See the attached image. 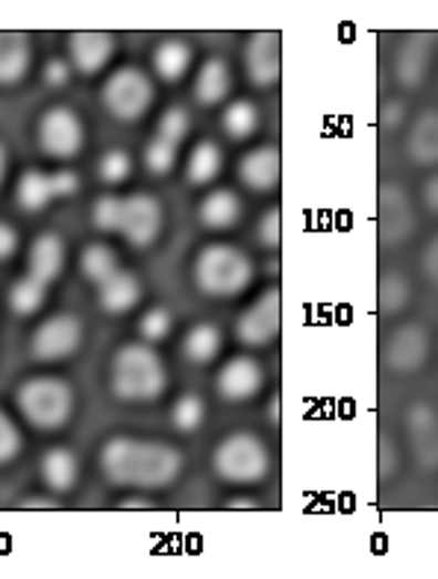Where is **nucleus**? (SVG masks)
I'll return each mask as SVG.
<instances>
[{
	"label": "nucleus",
	"mask_w": 438,
	"mask_h": 579,
	"mask_svg": "<svg viewBox=\"0 0 438 579\" xmlns=\"http://www.w3.org/2000/svg\"><path fill=\"white\" fill-rule=\"evenodd\" d=\"M257 239L265 245V248H277L280 245V209L271 206L265 215H262V221L257 227Z\"/></svg>",
	"instance_id": "37998d69"
},
{
	"label": "nucleus",
	"mask_w": 438,
	"mask_h": 579,
	"mask_svg": "<svg viewBox=\"0 0 438 579\" xmlns=\"http://www.w3.org/2000/svg\"><path fill=\"white\" fill-rule=\"evenodd\" d=\"M280 335V291H265L248 312L236 321V339L244 348H265Z\"/></svg>",
	"instance_id": "f8f14e48"
},
{
	"label": "nucleus",
	"mask_w": 438,
	"mask_h": 579,
	"mask_svg": "<svg viewBox=\"0 0 438 579\" xmlns=\"http://www.w3.org/2000/svg\"><path fill=\"white\" fill-rule=\"evenodd\" d=\"M430 359V330L421 324L397 327L383 344V362L395 374H415Z\"/></svg>",
	"instance_id": "9d476101"
},
{
	"label": "nucleus",
	"mask_w": 438,
	"mask_h": 579,
	"mask_svg": "<svg viewBox=\"0 0 438 579\" xmlns=\"http://www.w3.org/2000/svg\"><path fill=\"white\" fill-rule=\"evenodd\" d=\"M377 213H379V241L386 248L404 245L413 239L415 227H418V215H415L413 197L404 186L397 183H383L377 197Z\"/></svg>",
	"instance_id": "6e6552de"
},
{
	"label": "nucleus",
	"mask_w": 438,
	"mask_h": 579,
	"mask_svg": "<svg viewBox=\"0 0 438 579\" xmlns=\"http://www.w3.org/2000/svg\"><path fill=\"white\" fill-rule=\"evenodd\" d=\"M145 165L150 174L156 177H165L168 170L177 165V147L163 142V138H154V142H147L145 147Z\"/></svg>",
	"instance_id": "4c0bfd02"
},
{
	"label": "nucleus",
	"mask_w": 438,
	"mask_h": 579,
	"mask_svg": "<svg viewBox=\"0 0 438 579\" xmlns=\"http://www.w3.org/2000/svg\"><path fill=\"white\" fill-rule=\"evenodd\" d=\"M191 130V115L182 106H171L163 112V118L156 124V138H163L168 145L180 147Z\"/></svg>",
	"instance_id": "f704fd0d"
},
{
	"label": "nucleus",
	"mask_w": 438,
	"mask_h": 579,
	"mask_svg": "<svg viewBox=\"0 0 438 579\" xmlns=\"http://www.w3.org/2000/svg\"><path fill=\"white\" fill-rule=\"evenodd\" d=\"M182 453L165 442H136L133 462H129V486L138 492H156L171 486L180 477Z\"/></svg>",
	"instance_id": "423d86ee"
},
{
	"label": "nucleus",
	"mask_w": 438,
	"mask_h": 579,
	"mask_svg": "<svg viewBox=\"0 0 438 579\" xmlns=\"http://www.w3.org/2000/svg\"><path fill=\"white\" fill-rule=\"evenodd\" d=\"M195 282L209 298H236L253 282V262L232 245H207L195 259Z\"/></svg>",
	"instance_id": "7ed1b4c3"
},
{
	"label": "nucleus",
	"mask_w": 438,
	"mask_h": 579,
	"mask_svg": "<svg viewBox=\"0 0 438 579\" xmlns=\"http://www.w3.org/2000/svg\"><path fill=\"white\" fill-rule=\"evenodd\" d=\"M171 327H174V318L165 307L147 309L145 316H142V321H138V332H142L147 341H163L165 335L171 332Z\"/></svg>",
	"instance_id": "58836bf2"
},
{
	"label": "nucleus",
	"mask_w": 438,
	"mask_h": 579,
	"mask_svg": "<svg viewBox=\"0 0 438 579\" xmlns=\"http://www.w3.org/2000/svg\"><path fill=\"white\" fill-rule=\"evenodd\" d=\"M112 394L124 403H150L168 389V371L150 344L133 341L112 356Z\"/></svg>",
	"instance_id": "f257e3e1"
},
{
	"label": "nucleus",
	"mask_w": 438,
	"mask_h": 579,
	"mask_svg": "<svg viewBox=\"0 0 438 579\" xmlns=\"http://www.w3.org/2000/svg\"><path fill=\"white\" fill-rule=\"evenodd\" d=\"M198 218L207 230H230L232 224L241 218V200L230 188H216L209 192L198 206Z\"/></svg>",
	"instance_id": "a878e982"
},
{
	"label": "nucleus",
	"mask_w": 438,
	"mask_h": 579,
	"mask_svg": "<svg viewBox=\"0 0 438 579\" xmlns=\"http://www.w3.org/2000/svg\"><path fill=\"white\" fill-rule=\"evenodd\" d=\"M15 403L35 430H62L74 415V389L60 376H30L18 385Z\"/></svg>",
	"instance_id": "f03ea898"
},
{
	"label": "nucleus",
	"mask_w": 438,
	"mask_h": 579,
	"mask_svg": "<svg viewBox=\"0 0 438 579\" xmlns=\"http://www.w3.org/2000/svg\"><path fill=\"white\" fill-rule=\"evenodd\" d=\"M163 232V204L154 195H129L124 197V221H121V236L133 248H150Z\"/></svg>",
	"instance_id": "9b49d317"
},
{
	"label": "nucleus",
	"mask_w": 438,
	"mask_h": 579,
	"mask_svg": "<svg viewBox=\"0 0 438 579\" xmlns=\"http://www.w3.org/2000/svg\"><path fill=\"white\" fill-rule=\"evenodd\" d=\"M27 268H30L27 277H33L44 286L60 280L62 268H65V241H62V236H56V232L35 236L30 254H27Z\"/></svg>",
	"instance_id": "a211bd4d"
},
{
	"label": "nucleus",
	"mask_w": 438,
	"mask_h": 579,
	"mask_svg": "<svg viewBox=\"0 0 438 579\" xmlns=\"http://www.w3.org/2000/svg\"><path fill=\"white\" fill-rule=\"evenodd\" d=\"M86 130L83 121L69 106H53L39 118V147L53 159H74L83 154Z\"/></svg>",
	"instance_id": "0eeeda50"
},
{
	"label": "nucleus",
	"mask_w": 438,
	"mask_h": 579,
	"mask_svg": "<svg viewBox=\"0 0 438 579\" xmlns=\"http://www.w3.org/2000/svg\"><path fill=\"white\" fill-rule=\"evenodd\" d=\"M44 300H48V286L33 277H24V280H18L12 289H9V309H12V316L27 318L35 316L39 309L44 307Z\"/></svg>",
	"instance_id": "2f4dec72"
},
{
	"label": "nucleus",
	"mask_w": 438,
	"mask_h": 579,
	"mask_svg": "<svg viewBox=\"0 0 438 579\" xmlns=\"http://www.w3.org/2000/svg\"><path fill=\"white\" fill-rule=\"evenodd\" d=\"M406 121V101H400V97H388L386 103H383V110H379V124H383V130L386 133H395V130L404 127Z\"/></svg>",
	"instance_id": "79ce46f5"
},
{
	"label": "nucleus",
	"mask_w": 438,
	"mask_h": 579,
	"mask_svg": "<svg viewBox=\"0 0 438 579\" xmlns=\"http://www.w3.org/2000/svg\"><path fill=\"white\" fill-rule=\"evenodd\" d=\"M212 468L223 483L236 486H253L262 483L271 471V456H268L265 442L259 435L239 430V433L223 435L212 453Z\"/></svg>",
	"instance_id": "20e7f679"
},
{
	"label": "nucleus",
	"mask_w": 438,
	"mask_h": 579,
	"mask_svg": "<svg viewBox=\"0 0 438 579\" xmlns=\"http://www.w3.org/2000/svg\"><path fill=\"white\" fill-rule=\"evenodd\" d=\"M223 168V151L216 142H200L189 156V165H186V183L195 188L209 186L212 179L221 174Z\"/></svg>",
	"instance_id": "cd10ccee"
},
{
	"label": "nucleus",
	"mask_w": 438,
	"mask_h": 579,
	"mask_svg": "<svg viewBox=\"0 0 438 579\" xmlns=\"http://www.w3.org/2000/svg\"><path fill=\"white\" fill-rule=\"evenodd\" d=\"M24 442H21V433L18 426L12 424V417L0 410V465H9L21 453Z\"/></svg>",
	"instance_id": "ea45409f"
},
{
	"label": "nucleus",
	"mask_w": 438,
	"mask_h": 579,
	"mask_svg": "<svg viewBox=\"0 0 438 579\" xmlns=\"http://www.w3.org/2000/svg\"><path fill=\"white\" fill-rule=\"evenodd\" d=\"M406 154L421 168H436L438 165V110L421 112L409 127L406 136Z\"/></svg>",
	"instance_id": "4be33fe9"
},
{
	"label": "nucleus",
	"mask_w": 438,
	"mask_h": 579,
	"mask_svg": "<svg viewBox=\"0 0 438 579\" xmlns=\"http://www.w3.org/2000/svg\"><path fill=\"white\" fill-rule=\"evenodd\" d=\"M21 506L24 509H56L60 503L53 500V497H27V500H21Z\"/></svg>",
	"instance_id": "09e8293b"
},
{
	"label": "nucleus",
	"mask_w": 438,
	"mask_h": 579,
	"mask_svg": "<svg viewBox=\"0 0 438 579\" xmlns=\"http://www.w3.org/2000/svg\"><path fill=\"white\" fill-rule=\"evenodd\" d=\"M268 417H271V424H277V397L271 401V406H268Z\"/></svg>",
	"instance_id": "864d4df0"
},
{
	"label": "nucleus",
	"mask_w": 438,
	"mask_h": 579,
	"mask_svg": "<svg viewBox=\"0 0 438 579\" xmlns=\"http://www.w3.org/2000/svg\"><path fill=\"white\" fill-rule=\"evenodd\" d=\"M3 179H7V145L0 142V186H3Z\"/></svg>",
	"instance_id": "603ef678"
},
{
	"label": "nucleus",
	"mask_w": 438,
	"mask_h": 579,
	"mask_svg": "<svg viewBox=\"0 0 438 579\" xmlns=\"http://www.w3.org/2000/svg\"><path fill=\"white\" fill-rule=\"evenodd\" d=\"M112 53H115V35L104 30H80L71 33L69 56L71 65L83 74V77H95L109 65Z\"/></svg>",
	"instance_id": "2eb2a0df"
},
{
	"label": "nucleus",
	"mask_w": 438,
	"mask_h": 579,
	"mask_svg": "<svg viewBox=\"0 0 438 579\" xmlns=\"http://www.w3.org/2000/svg\"><path fill=\"white\" fill-rule=\"evenodd\" d=\"M18 250V232L12 224L0 221V262H7L9 256Z\"/></svg>",
	"instance_id": "49530a36"
},
{
	"label": "nucleus",
	"mask_w": 438,
	"mask_h": 579,
	"mask_svg": "<svg viewBox=\"0 0 438 579\" xmlns=\"http://www.w3.org/2000/svg\"><path fill=\"white\" fill-rule=\"evenodd\" d=\"M97 174L104 179L106 186H121L124 179L133 174V159L124 147H112L101 156V163H97Z\"/></svg>",
	"instance_id": "c9c22d12"
},
{
	"label": "nucleus",
	"mask_w": 438,
	"mask_h": 579,
	"mask_svg": "<svg viewBox=\"0 0 438 579\" xmlns=\"http://www.w3.org/2000/svg\"><path fill=\"white\" fill-rule=\"evenodd\" d=\"M221 127L232 142H244V138H250L257 133L259 110L250 101H232L230 106L223 110Z\"/></svg>",
	"instance_id": "7c9ffc66"
},
{
	"label": "nucleus",
	"mask_w": 438,
	"mask_h": 579,
	"mask_svg": "<svg viewBox=\"0 0 438 579\" xmlns=\"http://www.w3.org/2000/svg\"><path fill=\"white\" fill-rule=\"evenodd\" d=\"M154 69L156 77L165 83H177L186 77V71L191 69V44L182 39H165L154 51Z\"/></svg>",
	"instance_id": "bb28decb"
},
{
	"label": "nucleus",
	"mask_w": 438,
	"mask_h": 579,
	"mask_svg": "<svg viewBox=\"0 0 438 579\" xmlns=\"http://www.w3.org/2000/svg\"><path fill=\"white\" fill-rule=\"evenodd\" d=\"M80 344H83V321L71 312H60L39 324L30 341V353L35 362H56L74 356Z\"/></svg>",
	"instance_id": "1a4fd4ad"
},
{
	"label": "nucleus",
	"mask_w": 438,
	"mask_h": 579,
	"mask_svg": "<svg viewBox=\"0 0 438 579\" xmlns=\"http://www.w3.org/2000/svg\"><path fill=\"white\" fill-rule=\"evenodd\" d=\"M232 89V74L230 65L221 60V56H209L198 71V80H195V101L200 106H218L230 97Z\"/></svg>",
	"instance_id": "5701e85b"
},
{
	"label": "nucleus",
	"mask_w": 438,
	"mask_h": 579,
	"mask_svg": "<svg viewBox=\"0 0 438 579\" xmlns=\"http://www.w3.org/2000/svg\"><path fill=\"white\" fill-rule=\"evenodd\" d=\"M42 80H44V85H51V89H62V85L71 80V62L62 60V56H56V60H48V65H44V71H42Z\"/></svg>",
	"instance_id": "c03bdc74"
},
{
	"label": "nucleus",
	"mask_w": 438,
	"mask_h": 579,
	"mask_svg": "<svg viewBox=\"0 0 438 579\" xmlns=\"http://www.w3.org/2000/svg\"><path fill=\"white\" fill-rule=\"evenodd\" d=\"M377 456H379V477L392 479L400 474L404 459H400V447H397V442L392 438V435H383V438H379Z\"/></svg>",
	"instance_id": "a19ab883"
},
{
	"label": "nucleus",
	"mask_w": 438,
	"mask_h": 579,
	"mask_svg": "<svg viewBox=\"0 0 438 579\" xmlns=\"http://www.w3.org/2000/svg\"><path fill=\"white\" fill-rule=\"evenodd\" d=\"M204 421H207V403L200 401L198 394H182L180 401L174 403L171 424L180 433H195Z\"/></svg>",
	"instance_id": "72a5a7b5"
},
{
	"label": "nucleus",
	"mask_w": 438,
	"mask_h": 579,
	"mask_svg": "<svg viewBox=\"0 0 438 579\" xmlns=\"http://www.w3.org/2000/svg\"><path fill=\"white\" fill-rule=\"evenodd\" d=\"M244 69H248L250 83L259 89H268L280 80V35L274 30L250 35L244 48Z\"/></svg>",
	"instance_id": "f3484780"
},
{
	"label": "nucleus",
	"mask_w": 438,
	"mask_h": 579,
	"mask_svg": "<svg viewBox=\"0 0 438 579\" xmlns=\"http://www.w3.org/2000/svg\"><path fill=\"white\" fill-rule=\"evenodd\" d=\"M409 300H413V286H409L404 273L388 271L379 277V309H383V316L404 312L409 307Z\"/></svg>",
	"instance_id": "473e14b6"
},
{
	"label": "nucleus",
	"mask_w": 438,
	"mask_h": 579,
	"mask_svg": "<svg viewBox=\"0 0 438 579\" xmlns=\"http://www.w3.org/2000/svg\"><path fill=\"white\" fill-rule=\"evenodd\" d=\"M424 204L432 215H438V174H432L427 183H424Z\"/></svg>",
	"instance_id": "de8ad7c7"
},
{
	"label": "nucleus",
	"mask_w": 438,
	"mask_h": 579,
	"mask_svg": "<svg viewBox=\"0 0 438 579\" xmlns=\"http://www.w3.org/2000/svg\"><path fill=\"white\" fill-rule=\"evenodd\" d=\"M406 430L415 465L424 471H438V412L432 403L415 401L406 410Z\"/></svg>",
	"instance_id": "ddd939ff"
},
{
	"label": "nucleus",
	"mask_w": 438,
	"mask_h": 579,
	"mask_svg": "<svg viewBox=\"0 0 438 579\" xmlns=\"http://www.w3.org/2000/svg\"><path fill=\"white\" fill-rule=\"evenodd\" d=\"M121 221H124V197L104 195L92 206V224L101 232H121Z\"/></svg>",
	"instance_id": "e433bc0d"
},
{
	"label": "nucleus",
	"mask_w": 438,
	"mask_h": 579,
	"mask_svg": "<svg viewBox=\"0 0 438 579\" xmlns=\"http://www.w3.org/2000/svg\"><path fill=\"white\" fill-rule=\"evenodd\" d=\"M101 101H104L106 112L118 121H138L145 118L147 110L154 106L156 89L154 80L147 77L145 71L136 65H124L101 89Z\"/></svg>",
	"instance_id": "39448f33"
},
{
	"label": "nucleus",
	"mask_w": 438,
	"mask_h": 579,
	"mask_svg": "<svg viewBox=\"0 0 438 579\" xmlns=\"http://www.w3.org/2000/svg\"><path fill=\"white\" fill-rule=\"evenodd\" d=\"M436 51V33H413L406 35L404 44L397 48L395 77L404 89H418L427 77Z\"/></svg>",
	"instance_id": "dca6fc26"
},
{
	"label": "nucleus",
	"mask_w": 438,
	"mask_h": 579,
	"mask_svg": "<svg viewBox=\"0 0 438 579\" xmlns=\"http://www.w3.org/2000/svg\"><path fill=\"white\" fill-rule=\"evenodd\" d=\"M121 509H147L150 506V500L147 497H124V500H118Z\"/></svg>",
	"instance_id": "8fccbe9b"
},
{
	"label": "nucleus",
	"mask_w": 438,
	"mask_h": 579,
	"mask_svg": "<svg viewBox=\"0 0 438 579\" xmlns=\"http://www.w3.org/2000/svg\"><path fill=\"white\" fill-rule=\"evenodd\" d=\"M239 177L250 192H274L280 186V154H277V147L265 145L241 156Z\"/></svg>",
	"instance_id": "6ab92c4d"
},
{
	"label": "nucleus",
	"mask_w": 438,
	"mask_h": 579,
	"mask_svg": "<svg viewBox=\"0 0 438 579\" xmlns=\"http://www.w3.org/2000/svg\"><path fill=\"white\" fill-rule=\"evenodd\" d=\"M262 383H265V371L257 359L250 356H232L230 362H223L216 380L218 394L230 403H244L257 397Z\"/></svg>",
	"instance_id": "4468645a"
},
{
	"label": "nucleus",
	"mask_w": 438,
	"mask_h": 579,
	"mask_svg": "<svg viewBox=\"0 0 438 579\" xmlns=\"http://www.w3.org/2000/svg\"><path fill=\"white\" fill-rule=\"evenodd\" d=\"M227 506H230V509H257V500H253V497H232Z\"/></svg>",
	"instance_id": "3c124183"
},
{
	"label": "nucleus",
	"mask_w": 438,
	"mask_h": 579,
	"mask_svg": "<svg viewBox=\"0 0 438 579\" xmlns=\"http://www.w3.org/2000/svg\"><path fill=\"white\" fill-rule=\"evenodd\" d=\"M97 300H101V309L109 312V316H124V312L138 307V300H142V282H138L136 273L118 268L109 280H104L97 286Z\"/></svg>",
	"instance_id": "412c9836"
},
{
	"label": "nucleus",
	"mask_w": 438,
	"mask_h": 579,
	"mask_svg": "<svg viewBox=\"0 0 438 579\" xmlns=\"http://www.w3.org/2000/svg\"><path fill=\"white\" fill-rule=\"evenodd\" d=\"M56 179H53V174H44V170L39 168H30L21 174V179H18V188H15V200H18V209L21 213H42L44 206L51 204V200H56Z\"/></svg>",
	"instance_id": "b1692460"
},
{
	"label": "nucleus",
	"mask_w": 438,
	"mask_h": 579,
	"mask_svg": "<svg viewBox=\"0 0 438 579\" xmlns=\"http://www.w3.org/2000/svg\"><path fill=\"white\" fill-rule=\"evenodd\" d=\"M221 330L216 324H195L186 339H182V353L195 362V365H209L212 359L221 353Z\"/></svg>",
	"instance_id": "c85d7f7f"
},
{
	"label": "nucleus",
	"mask_w": 438,
	"mask_h": 579,
	"mask_svg": "<svg viewBox=\"0 0 438 579\" xmlns=\"http://www.w3.org/2000/svg\"><path fill=\"white\" fill-rule=\"evenodd\" d=\"M421 271H424V277L430 280V286H436L438 289V236H432L430 245L424 248Z\"/></svg>",
	"instance_id": "a18cd8bd"
},
{
	"label": "nucleus",
	"mask_w": 438,
	"mask_h": 579,
	"mask_svg": "<svg viewBox=\"0 0 438 579\" xmlns=\"http://www.w3.org/2000/svg\"><path fill=\"white\" fill-rule=\"evenodd\" d=\"M33 62L30 39L21 30H0V85H15L27 77Z\"/></svg>",
	"instance_id": "aec40b11"
},
{
	"label": "nucleus",
	"mask_w": 438,
	"mask_h": 579,
	"mask_svg": "<svg viewBox=\"0 0 438 579\" xmlns=\"http://www.w3.org/2000/svg\"><path fill=\"white\" fill-rule=\"evenodd\" d=\"M80 271H83V277H86L88 282L101 286V282L109 280L112 273L118 271V256H115V250H112L109 245L92 241V245H86L83 254H80Z\"/></svg>",
	"instance_id": "c756f323"
},
{
	"label": "nucleus",
	"mask_w": 438,
	"mask_h": 579,
	"mask_svg": "<svg viewBox=\"0 0 438 579\" xmlns=\"http://www.w3.org/2000/svg\"><path fill=\"white\" fill-rule=\"evenodd\" d=\"M39 471H42L44 486L51 488V492H56V495H69L71 488L77 486L80 465L77 456H74L69 447H51V451L42 456Z\"/></svg>",
	"instance_id": "393cba45"
}]
</instances>
